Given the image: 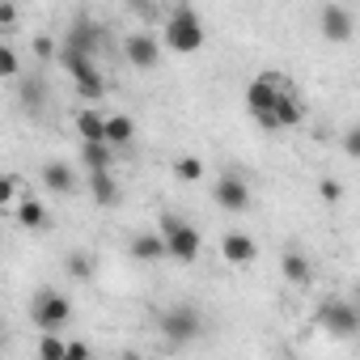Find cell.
Masks as SVG:
<instances>
[{"label":"cell","instance_id":"obj_1","mask_svg":"<svg viewBox=\"0 0 360 360\" xmlns=\"http://www.w3.org/2000/svg\"><path fill=\"white\" fill-rule=\"evenodd\" d=\"M161 43L178 56H191L204 47V18L191 9V5H178L165 13V26H161Z\"/></svg>","mask_w":360,"mask_h":360},{"label":"cell","instance_id":"obj_2","mask_svg":"<svg viewBox=\"0 0 360 360\" xmlns=\"http://www.w3.org/2000/svg\"><path fill=\"white\" fill-rule=\"evenodd\" d=\"M157 238L165 242V259H174V263H195L200 259V229L191 221H183L178 212H161Z\"/></svg>","mask_w":360,"mask_h":360},{"label":"cell","instance_id":"obj_3","mask_svg":"<svg viewBox=\"0 0 360 360\" xmlns=\"http://www.w3.org/2000/svg\"><path fill=\"white\" fill-rule=\"evenodd\" d=\"M157 326H161V335H165L174 347H183V343H195V339L204 335V314H200V305H191V301H178V305L161 309Z\"/></svg>","mask_w":360,"mask_h":360},{"label":"cell","instance_id":"obj_4","mask_svg":"<svg viewBox=\"0 0 360 360\" xmlns=\"http://www.w3.org/2000/svg\"><path fill=\"white\" fill-rule=\"evenodd\" d=\"M30 318L43 335H60L72 318V301L68 292H56V288H39L34 292V305H30Z\"/></svg>","mask_w":360,"mask_h":360},{"label":"cell","instance_id":"obj_5","mask_svg":"<svg viewBox=\"0 0 360 360\" xmlns=\"http://www.w3.org/2000/svg\"><path fill=\"white\" fill-rule=\"evenodd\" d=\"M284 94V81L280 77H271V72H263V77H255L250 85H246V110L259 119V127H267L271 131V106H276V98Z\"/></svg>","mask_w":360,"mask_h":360},{"label":"cell","instance_id":"obj_6","mask_svg":"<svg viewBox=\"0 0 360 360\" xmlns=\"http://www.w3.org/2000/svg\"><path fill=\"white\" fill-rule=\"evenodd\" d=\"M318 326H326V335H335V339H352L360 330V314H356L352 301L335 297V301H322L318 305Z\"/></svg>","mask_w":360,"mask_h":360},{"label":"cell","instance_id":"obj_7","mask_svg":"<svg viewBox=\"0 0 360 360\" xmlns=\"http://www.w3.org/2000/svg\"><path fill=\"white\" fill-rule=\"evenodd\" d=\"M98 43H102V26L89 18V13H77L68 34H64V51H77V56H98Z\"/></svg>","mask_w":360,"mask_h":360},{"label":"cell","instance_id":"obj_8","mask_svg":"<svg viewBox=\"0 0 360 360\" xmlns=\"http://www.w3.org/2000/svg\"><path fill=\"white\" fill-rule=\"evenodd\" d=\"M217 204H221L225 212H246V208H250V187H246L242 174L225 169V174L217 178Z\"/></svg>","mask_w":360,"mask_h":360},{"label":"cell","instance_id":"obj_9","mask_svg":"<svg viewBox=\"0 0 360 360\" xmlns=\"http://www.w3.org/2000/svg\"><path fill=\"white\" fill-rule=\"evenodd\" d=\"M123 56L131 60V68H157L161 64V43H157V34L136 30V34L123 39Z\"/></svg>","mask_w":360,"mask_h":360},{"label":"cell","instance_id":"obj_10","mask_svg":"<svg viewBox=\"0 0 360 360\" xmlns=\"http://www.w3.org/2000/svg\"><path fill=\"white\" fill-rule=\"evenodd\" d=\"M221 259L233 263V267H250V263L259 259V242H255L250 233H242V229H229V233L221 238Z\"/></svg>","mask_w":360,"mask_h":360},{"label":"cell","instance_id":"obj_11","mask_svg":"<svg viewBox=\"0 0 360 360\" xmlns=\"http://www.w3.org/2000/svg\"><path fill=\"white\" fill-rule=\"evenodd\" d=\"M305 123V102L297 98V89L284 85V94L276 98L271 106V131H284V127H301Z\"/></svg>","mask_w":360,"mask_h":360},{"label":"cell","instance_id":"obj_12","mask_svg":"<svg viewBox=\"0 0 360 360\" xmlns=\"http://www.w3.org/2000/svg\"><path fill=\"white\" fill-rule=\"evenodd\" d=\"M318 26H322V34H326L330 43H347L352 30H356V18H352V9H343V5H326V9L318 13Z\"/></svg>","mask_w":360,"mask_h":360},{"label":"cell","instance_id":"obj_13","mask_svg":"<svg viewBox=\"0 0 360 360\" xmlns=\"http://www.w3.org/2000/svg\"><path fill=\"white\" fill-rule=\"evenodd\" d=\"M39 178H43V187H47L51 195H72V191H77V169H72L68 161H47Z\"/></svg>","mask_w":360,"mask_h":360},{"label":"cell","instance_id":"obj_14","mask_svg":"<svg viewBox=\"0 0 360 360\" xmlns=\"http://www.w3.org/2000/svg\"><path fill=\"white\" fill-rule=\"evenodd\" d=\"M18 102H22L30 115H39L43 102H47V81H43L39 72H22V77H18Z\"/></svg>","mask_w":360,"mask_h":360},{"label":"cell","instance_id":"obj_15","mask_svg":"<svg viewBox=\"0 0 360 360\" xmlns=\"http://www.w3.org/2000/svg\"><path fill=\"white\" fill-rule=\"evenodd\" d=\"M77 136L81 144H106V115H98L94 106L77 110Z\"/></svg>","mask_w":360,"mask_h":360},{"label":"cell","instance_id":"obj_16","mask_svg":"<svg viewBox=\"0 0 360 360\" xmlns=\"http://www.w3.org/2000/svg\"><path fill=\"white\" fill-rule=\"evenodd\" d=\"M89 195H94L98 208H115L119 204V183H115L110 169H94L89 174Z\"/></svg>","mask_w":360,"mask_h":360},{"label":"cell","instance_id":"obj_17","mask_svg":"<svg viewBox=\"0 0 360 360\" xmlns=\"http://www.w3.org/2000/svg\"><path fill=\"white\" fill-rule=\"evenodd\" d=\"M13 212H18V225H22V229H43V225H47V204L34 200V195H22V200L13 204Z\"/></svg>","mask_w":360,"mask_h":360},{"label":"cell","instance_id":"obj_18","mask_svg":"<svg viewBox=\"0 0 360 360\" xmlns=\"http://www.w3.org/2000/svg\"><path fill=\"white\" fill-rule=\"evenodd\" d=\"M136 140V123L131 115H106V148H123Z\"/></svg>","mask_w":360,"mask_h":360},{"label":"cell","instance_id":"obj_19","mask_svg":"<svg viewBox=\"0 0 360 360\" xmlns=\"http://www.w3.org/2000/svg\"><path fill=\"white\" fill-rule=\"evenodd\" d=\"M280 271H284V280H288V284H309V280H314V267H309V259H305L301 250H284Z\"/></svg>","mask_w":360,"mask_h":360},{"label":"cell","instance_id":"obj_20","mask_svg":"<svg viewBox=\"0 0 360 360\" xmlns=\"http://www.w3.org/2000/svg\"><path fill=\"white\" fill-rule=\"evenodd\" d=\"M131 259H140V263H161V259H165V242H161L157 233H136V238H131Z\"/></svg>","mask_w":360,"mask_h":360},{"label":"cell","instance_id":"obj_21","mask_svg":"<svg viewBox=\"0 0 360 360\" xmlns=\"http://www.w3.org/2000/svg\"><path fill=\"white\" fill-rule=\"evenodd\" d=\"M72 85H77V94H81V102H89V106L106 98V77H102L98 68H94V72H85V77H77Z\"/></svg>","mask_w":360,"mask_h":360},{"label":"cell","instance_id":"obj_22","mask_svg":"<svg viewBox=\"0 0 360 360\" xmlns=\"http://www.w3.org/2000/svg\"><path fill=\"white\" fill-rule=\"evenodd\" d=\"M174 178H178V183H200V178H204V161L191 157V153L174 157Z\"/></svg>","mask_w":360,"mask_h":360},{"label":"cell","instance_id":"obj_23","mask_svg":"<svg viewBox=\"0 0 360 360\" xmlns=\"http://www.w3.org/2000/svg\"><path fill=\"white\" fill-rule=\"evenodd\" d=\"M81 157H85L89 174H94V169H110V161H115V148H106V144H81Z\"/></svg>","mask_w":360,"mask_h":360},{"label":"cell","instance_id":"obj_24","mask_svg":"<svg viewBox=\"0 0 360 360\" xmlns=\"http://www.w3.org/2000/svg\"><path fill=\"white\" fill-rule=\"evenodd\" d=\"M94 267H98V263H94V255H85V250H72V255L64 259V271H68L72 280H89V276H94Z\"/></svg>","mask_w":360,"mask_h":360},{"label":"cell","instance_id":"obj_25","mask_svg":"<svg viewBox=\"0 0 360 360\" xmlns=\"http://www.w3.org/2000/svg\"><path fill=\"white\" fill-rule=\"evenodd\" d=\"M22 200V178L18 174H0V212L13 208Z\"/></svg>","mask_w":360,"mask_h":360},{"label":"cell","instance_id":"obj_26","mask_svg":"<svg viewBox=\"0 0 360 360\" xmlns=\"http://www.w3.org/2000/svg\"><path fill=\"white\" fill-rule=\"evenodd\" d=\"M0 77H5V81H18L22 77V60H18V51L9 43H0Z\"/></svg>","mask_w":360,"mask_h":360},{"label":"cell","instance_id":"obj_27","mask_svg":"<svg viewBox=\"0 0 360 360\" xmlns=\"http://www.w3.org/2000/svg\"><path fill=\"white\" fill-rule=\"evenodd\" d=\"M64 347H68V339H60V335H39V360H64Z\"/></svg>","mask_w":360,"mask_h":360},{"label":"cell","instance_id":"obj_28","mask_svg":"<svg viewBox=\"0 0 360 360\" xmlns=\"http://www.w3.org/2000/svg\"><path fill=\"white\" fill-rule=\"evenodd\" d=\"M30 51H34V60H39V64H51V60L60 56V47H56V39H51V34H34Z\"/></svg>","mask_w":360,"mask_h":360},{"label":"cell","instance_id":"obj_29","mask_svg":"<svg viewBox=\"0 0 360 360\" xmlns=\"http://www.w3.org/2000/svg\"><path fill=\"white\" fill-rule=\"evenodd\" d=\"M64 356H68V360H94V352H89V343H85V339H68Z\"/></svg>","mask_w":360,"mask_h":360},{"label":"cell","instance_id":"obj_30","mask_svg":"<svg viewBox=\"0 0 360 360\" xmlns=\"http://www.w3.org/2000/svg\"><path fill=\"white\" fill-rule=\"evenodd\" d=\"M318 191H322V200H326V204H339V200H343V187L335 183V178H322Z\"/></svg>","mask_w":360,"mask_h":360},{"label":"cell","instance_id":"obj_31","mask_svg":"<svg viewBox=\"0 0 360 360\" xmlns=\"http://www.w3.org/2000/svg\"><path fill=\"white\" fill-rule=\"evenodd\" d=\"M343 148H347V157H360V131L356 127L343 131Z\"/></svg>","mask_w":360,"mask_h":360},{"label":"cell","instance_id":"obj_32","mask_svg":"<svg viewBox=\"0 0 360 360\" xmlns=\"http://www.w3.org/2000/svg\"><path fill=\"white\" fill-rule=\"evenodd\" d=\"M18 18H22V13H18L13 5H0V30H5V26H13Z\"/></svg>","mask_w":360,"mask_h":360},{"label":"cell","instance_id":"obj_33","mask_svg":"<svg viewBox=\"0 0 360 360\" xmlns=\"http://www.w3.org/2000/svg\"><path fill=\"white\" fill-rule=\"evenodd\" d=\"M119 360H144V356H140V352H123Z\"/></svg>","mask_w":360,"mask_h":360},{"label":"cell","instance_id":"obj_34","mask_svg":"<svg viewBox=\"0 0 360 360\" xmlns=\"http://www.w3.org/2000/svg\"><path fill=\"white\" fill-rule=\"evenodd\" d=\"M5 339H9V330H5V322H0V347H5Z\"/></svg>","mask_w":360,"mask_h":360},{"label":"cell","instance_id":"obj_35","mask_svg":"<svg viewBox=\"0 0 360 360\" xmlns=\"http://www.w3.org/2000/svg\"><path fill=\"white\" fill-rule=\"evenodd\" d=\"M64 360H68V356H64Z\"/></svg>","mask_w":360,"mask_h":360}]
</instances>
